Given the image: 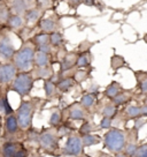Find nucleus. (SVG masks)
Segmentation results:
<instances>
[{
  "mask_svg": "<svg viewBox=\"0 0 147 157\" xmlns=\"http://www.w3.org/2000/svg\"><path fill=\"white\" fill-rule=\"evenodd\" d=\"M34 42H36V44L38 45V46H40V45H44V44H48L49 36L47 34L37 35V36L34 37Z\"/></svg>",
  "mask_w": 147,
  "mask_h": 157,
  "instance_id": "obj_27",
  "label": "nucleus"
},
{
  "mask_svg": "<svg viewBox=\"0 0 147 157\" xmlns=\"http://www.w3.org/2000/svg\"><path fill=\"white\" fill-rule=\"evenodd\" d=\"M61 121V113H60L59 110H55L52 112L51 114V118H49V124L52 126H58Z\"/></svg>",
  "mask_w": 147,
  "mask_h": 157,
  "instance_id": "obj_26",
  "label": "nucleus"
},
{
  "mask_svg": "<svg viewBox=\"0 0 147 157\" xmlns=\"http://www.w3.org/2000/svg\"><path fill=\"white\" fill-rule=\"evenodd\" d=\"M82 2L86 6H93L94 5V0H82Z\"/></svg>",
  "mask_w": 147,
  "mask_h": 157,
  "instance_id": "obj_44",
  "label": "nucleus"
},
{
  "mask_svg": "<svg viewBox=\"0 0 147 157\" xmlns=\"http://www.w3.org/2000/svg\"><path fill=\"white\" fill-rule=\"evenodd\" d=\"M140 89L142 93H147V80H144L140 83Z\"/></svg>",
  "mask_w": 147,
  "mask_h": 157,
  "instance_id": "obj_42",
  "label": "nucleus"
},
{
  "mask_svg": "<svg viewBox=\"0 0 147 157\" xmlns=\"http://www.w3.org/2000/svg\"><path fill=\"white\" fill-rule=\"evenodd\" d=\"M100 157H107V156H105V155H101V156H100Z\"/></svg>",
  "mask_w": 147,
  "mask_h": 157,
  "instance_id": "obj_48",
  "label": "nucleus"
},
{
  "mask_svg": "<svg viewBox=\"0 0 147 157\" xmlns=\"http://www.w3.org/2000/svg\"><path fill=\"white\" fill-rule=\"evenodd\" d=\"M8 25H9L12 28H14V29H19V28H21V27L23 25V19H22L19 14L13 15V16L9 17Z\"/></svg>",
  "mask_w": 147,
  "mask_h": 157,
  "instance_id": "obj_19",
  "label": "nucleus"
},
{
  "mask_svg": "<svg viewBox=\"0 0 147 157\" xmlns=\"http://www.w3.org/2000/svg\"><path fill=\"white\" fill-rule=\"evenodd\" d=\"M38 50H39V51H41V52H44V53L48 54L49 52H51V46H49V44L40 45V46H38Z\"/></svg>",
  "mask_w": 147,
  "mask_h": 157,
  "instance_id": "obj_38",
  "label": "nucleus"
},
{
  "mask_svg": "<svg viewBox=\"0 0 147 157\" xmlns=\"http://www.w3.org/2000/svg\"><path fill=\"white\" fill-rule=\"evenodd\" d=\"M144 124H145V120H144V119H142V118L139 117L138 119H136V125H134V127L139 129V128L142 127V126L144 125Z\"/></svg>",
  "mask_w": 147,
  "mask_h": 157,
  "instance_id": "obj_41",
  "label": "nucleus"
},
{
  "mask_svg": "<svg viewBox=\"0 0 147 157\" xmlns=\"http://www.w3.org/2000/svg\"><path fill=\"white\" fill-rule=\"evenodd\" d=\"M112 126V118L103 117L100 121V127L101 128H109Z\"/></svg>",
  "mask_w": 147,
  "mask_h": 157,
  "instance_id": "obj_36",
  "label": "nucleus"
},
{
  "mask_svg": "<svg viewBox=\"0 0 147 157\" xmlns=\"http://www.w3.org/2000/svg\"><path fill=\"white\" fill-rule=\"evenodd\" d=\"M19 120H17V118L13 116V114H9L7 119H6V123H5V128L7 133H9V134H14L16 133L17 131V128H19Z\"/></svg>",
  "mask_w": 147,
  "mask_h": 157,
  "instance_id": "obj_10",
  "label": "nucleus"
},
{
  "mask_svg": "<svg viewBox=\"0 0 147 157\" xmlns=\"http://www.w3.org/2000/svg\"><path fill=\"white\" fill-rule=\"evenodd\" d=\"M92 125L90 123H84L82 126H81V128H79V134L83 136V135H88V134H91V132H92Z\"/></svg>",
  "mask_w": 147,
  "mask_h": 157,
  "instance_id": "obj_32",
  "label": "nucleus"
},
{
  "mask_svg": "<svg viewBox=\"0 0 147 157\" xmlns=\"http://www.w3.org/2000/svg\"><path fill=\"white\" fill-rule=\"evenodd\" d=\"M14 157H28L27 150H25V149H20V150L14 155Z\"/></svg>",
  "mask_w": 147,
  "mask_h": 157,
  "instance_id": "obj_40",
  "label": "nucleus"
},
{
  "mask_svg": "<svg viewBox=\"0 0 147 157\" xmlns=\"http://www.w3.org/2000/svg\"><path fill=\"white\" fill-rule=\"evenodd\" d=\"M79 157H90V156H88V155H85V154H83V155H79Z\"/></svg>",
  "mask_w": 147,
  "mask_h": 157,
  "instance_id": "obj_47",
  "label": "nucleus"
},
{
  "mask_svg": "<svg viewBox=\"0 0 147 157\" xmlns=\"http://www.w3.org/2000/svg\"><path fill=\"white\" fill-rule=\"evenodd\" d=\"M32 114H34V108L30 102H23L21 104L17 111V120L19 125L22 129H28L31 126L32 121Z\"/></svg>",
  "mask_w": 147,
  "mask_h": 157,
  "instance_id": "obj_5",
  "label": "nucleus"
},
{
  "mask_svg": "<svg viewBox=\"0 0 147 157\" xmlns=\"http://www.w3.org/2000/svg\"><path fill=\"white\" fill-rule=\"evenodd\" d=\"M44 89H45V94H46L47 97H52L54 94H55V86L51 81H45Z\"/></svg>",
  "mask_w": 147,
  "mask_h": 157,
  "instance_id": "obj_28",
  "label": "nucleus"
},
{
  "mask_svg": "<svg viewBox=\"0 0 147 157\" xmlns=\"http://www.w3.org/2000/svg\"><path fill=\"white\" fill-rule=\"evenodd\" d=\"M0 17H1L2 23H5L6 21H9V10H7L6 8H2L0 10Z\"/></svg>",
  "mask_w": 147,
  "mask_h": 157,
  "instance_id": "obj_37",
  "label": "nucleus"
},
{
  "mask_svg": "<svg viewBox=\"0 0 147 157\" xmlns=\"http://www.w3.org/2000/svg\"><path fill=\"white\" fill-rule=\"evenodd\" d=\"M75 64H77L76 54L68 53L67 56H64L63 61H62V64H61V71H68V69L73 68Z\"/></svg>",
  "mask_w": 147,
  "mask_h": 157,
  "instance_id": "obj_13",
  "label": "nucleus"
},
{
  "mask_svg": "<svg viewBox=\"0 0 147 157\" xmlns=\"http://www.w3.org/2000/svg\"><path fill=\"white\" fill-rule=\"evenodd\" d=\"M39 143L41 149L47 154L54 155L56 150H59V146H58L59 140H58L56 135L51 131H46L40 134Z\"/></svg>",
  "mask_w": 147,
  "mask_h": 157,
  "instance_id": "obj_4",
  "label": "nucleus"
},
{
  "mask_svg": "<svg viewBox=\"0 0 147 157\" xmlns=\"http://www.w3.org/2000/svg\"><path fill=\"white\" fill-rule=\"evenodd\" d=\"M27 1L25 0H13L12 8L16 12V14H22L27 10Z\"/></svg>",
  "mask_w": 147,
  "mask_h": 157,
  "instance_id": "obj_17",
  "label": "nucleus"
},
{
  "mask_svg": "<svg viewBox=\"0 0 147 157\" xmlns=\"http://www.w3.org/2000/svg\"><path fill=\"white\" fill-rule=\"evenodd\" d=\"M0 54H1V58L4 60H8V59L13 58L15 56L14 45L12 44L9 37H7V36L1 37V40H0Z\"/></svg>",
  "mask_w": 147,
  "mask_h": 157,
  "instance_id": "obj_8",
  "label": "nucleus"
},
{
  "mask_svg": "<svg viewBox=\"0 0 147 157\" xmlns=\"http://www.w3.org/2000/svg\"><path fill=\"white\" fill-rule=\"evenodd\" d=\"M82 141L85 147H90V146H94L98 144L101 141V137L98 135H92V134H88V135H83L82 136Z\"/></svg>",
  "mask_w": 147,
  "mask_h": 157,
  "instance_id": "obj_16",
  "label": "nucleus"
},
{
  "mask_svg": "<svg viewBox=\"0 0 147 157\" xmlns=\"http://www.w3.org/2000/svg\"><path fill=\"white\" fill-rule=\"evenodd\" d=\"M70 1V5L73 6L74 8H76L79 4H82V0H69Z\"/></svg>",
  "mask_w": 147,
  "mask_h": 157,
  "instance_id": "obj_43",
  "label": "nucleus"
},
{
  "mask_svg": "<svg viewBox=\"0 0 147 157\" xmlns=\"http://www.w3.org/2000/svg\"><path fill=\"white\" fill-rule=\"evenodd\" d=\"M133 157H147V143L138 147L137 151H136Z\"/></svg>",
  "mask_w": 147,
  "mask_h": 157,
  "instance_id": "obj_33",
  "label": "nucleus"
},
{
  "mask_svg": "<svg viewBox=\"0 0 147 157\" xmlns=\"http://www.w3.org/2000/svg\"><path fill=\"white\" fill-rule=\"evenodd\" d=\"M123 65H124V59L122 57H120V56H114L113 58H112V67L114 69H117L120 67H122Z\"/></svg>",
  "mask_w": 147,
  "mask_h": 157,
  "instance_id": "obj_31",
  "label": "nucleus"
},
{
  "mask_svg": "<svg viewBox=\"0 0 147 157\" xmlns=\"http://www.w3.org/2000/svg\"><path fill=\"white\" fill-rule=\"evenodd\" d=\"M48 54L44 53L41 51H38L34 54V64L37 65L38 68H43V67H47L48 66Z\"/></svg>",
  "mask_w": 147,
  "mask_h": 157,
  "instance_id": "obj_11",
  "label": "nucleus"
},
{
  "mask_svg": "<svg viewBox=\"0 0 147 157\" xmlns=\"http://www.w3.org/2000/svg\"><path fill=\"white\" fill-rule=\"evenodd\" d=\"M125 134L117 128L108 131L103 136L105 146L110 152L118 154L125 148Z\"/></svg>",
  "mask_w": 147,
  "mask_h": 157,
  "instance_id": "obj_2",
  "label": "nucleus"
},
{
  "mask_svg": "<svg viewBox=\"0 0 147 157\" xmlns=\"http://www.w3.org/2000/svg\"><path fill=\"white\" fill-rule=\"evenodd\" d=\"M94 102H95V97H94V95H92V94H86V95H84L83 97H82V99H81L82 106H84V108H86V109L91 108L94 104Z\"/></svg>",
  "mask_w": 147,
  "mask_h": 157,
  "instance_id": "obj_20",
  "label": "nucleus"
},
{
  "mask_svg": "<svg viewBox=\"0 0 147 157\" xmlns=\"http://www.w3.org/2000/svg\"><path fill=\"white\" fill-rule=\"evenodd\" d=\"M101 113L103 114V117L113 118L116 114V108H115V105H113V104H108V105H106L102 109V112Z\"/></svg>",
  "mask_w": 147,
  "mask_h": 157,
  "instance_id": "obj_22",
  "label": "nucleus"
},
{
  "mask_svg": "<svg viewBox=\"0 0 147 157\" xmlns=\"http://www.w3.org/2000/svg\"><path fill=\"white\" fill-rule=\"evenodd\" d=\"M62 40H63V39H62L61 34L56 33V31L52 33L51 36H49V42H51V44L54 45V46H60V45L62 44Z\"/></svg>",
  "mask_w": 147,
  "mask_h": 157,
  "instance_id": "obj_23",
  "label": "nucleus"
},
{
  "mask_svg": "<svg viewBox=\"0 0 147 157\" xmlns=\"http://www.w3.org/2000/svg\"><path fill=\"white\" fill-rule=\"evenodd\" d=\"M137 149H138L137 144H134V143H129L127 146V148H125V154H127L129 156H134Z\"/></svg>",
  "mask_w": 147,
  "mask_h": 157,
  "instance_id": "obj_34",
  "label": "nucleus"
},
{
  "mask_svg": "<svg viewBox=\"0 0 147 157\" xmlns=\"http://www.w3.org/2000/svg\"><path fill=\"white\" fill-rule=\"evenodd\" d=\"M1 112H2V116H9V114L13 113V109L10 108L8 99H7L6 96L1 98Z\"/></svg>",
  "mask_w": 147,
  "mask_h": 157,
  "instance_id": "obj_21",
  "label": "nucleus"
},
{
  "mask_svg": "<svg viewBox=\"0 0 147 157\" xmlns=\"http://www.w3.org/2000/svg\"><path fill=\"white\" fill-rule=\"evenodd\" d=\"M86 78H88V73H86V72H83V71L77 72V73L75 74V76H74V78H75L77 82H82V81H84Z\"/></svg>",
  "mask_w": 147,
  "mask_h": 157,
  "instance_id": "obj_35",
  "label": "nucleus"
},
{
  "mask_svg": "<svg viewBox=\"0 0 147 157\" xmlns=\"http://www.w3.org/2000/svg\"><path fill=\"white\" fill-rule=\"evenodd\" d=\"M75 81L76 80H74L71 78H64L62 81H60L59 84H58V88L61 90V91H68L69 89H71L75 86Z\"/></svg>",
  "mask_w": 147,
  "mask_h": 157,
  "instance_id": "obj_18",
  "label": "nucleus"
},
{
  "mask_svg": "<svg viewBox=\"0 0 147 157\" xmlns=\"http://www.w3.org/2000/svg\"><path fill=\"white\" fill-rule=\"evenodd\" d=\"M83 141L77 135H71L67 140L66 147L63 149V155L66 156H79L83 150Z\"/></svg>",
  "mask_w": 147,
  "mask_h": 157,
  "instance_id": "obj_6",
  "label": "nucleus"
},
{
  "mask_svg": "<svg viewBox=\"0 0 147 157\" xmlns=\"http://www.w3.org/2000/svg\"><path fill=\"white\" fill-rule=\"evenodd\" d=\"M129 155L127 154H122V152H118V154H116V156L115 157H127Z\"/></svg>",
  "mask_w": 147,
  "mask_h": 157,
  "instance_id": "obj_46",
  "label": "nucleus"
},
{
  "mask_svg": "<svg viewBox=\"0 0 147 157\" xmlns=\"http://www.w3.org/2000/svg\"><path fill=\"white\" fill-rule=\"evenodd\" d=\"M28 1H32V0H28Z\"/></svg>",
  "mask_w": 147,
  "mask_h": 157,
  "instance_id": "obj_49",
  "label": "nucleus"
},
{
  "mask_svg": "<svg viewBox=\"0 0 147 157\" xmlns=\"http://www.w3.org/2000/svg\"><path fill=\"white\" fill-rule=\"evenodd\" d=\"M34 86L32 76L27 72H22L14 78L13 83L10 86V90L19 94L20 96H25L30 93Z\"/></svg>",
  "mask_w": 147,
  "mask_h": 157,
  "instance_id": "obj_3",
  "label": "nucleus"
},
{
  "mask_svg": "<svg viewBox=\"0 0 147 157\" xmlns=\"http://www.w3.org/2000/svg\"><path fill=\"white\" fill-rule=\"evenodd\" d=\"M82 105V104H81ZM78 104H74L69 109V117L74 120H84L86 118V112Z\"/></svg>",
  "mask_w": 147,
  "mask_h": 157,
  "instance_id": "obj_9",
  "label": "nucleus"
},
{
  "mask_svg": "<svg viewBox=\"0 0 147 157\" xmlns=\"http://www.w3.org/2000/svg\"><path fill=\"white\" fill-rule=\"evenodd\" d=\"M71 132V131H69L68 127H66V126H63V127H61L59 129V135L60 136H63V135H68L69 133Z\"/></svg>",
  "mask_w": 147,
  "mask_h": 157,
  "instance_id": "obj_39",
  "label": "nucleus"
},
{
  "mask_svg": "<svg viewBox=\"0 0 147 157\" xmlns=\"http://www.w3.org/2000/svg\"><path fill=\"white\" fill-rule=\"evenodd\" d=\"M16 66L13 64H4L0 67V82L2 84H6L14 81L16 75Z\"/></svg>",
  "mask_w": 147,
  "mask_h": 157,
  "instance_id": "obj_7",
  "label": "nucleus"
},
{
  "mask_svg": "<svg viewBox=\"0 0 147 157\" xmlns=\"http://www.w3.org/2000/svg\"><path fill=\"white\" fill-rule=\"evenodd\" d=\"M90 64V54L88 53H82L77 58V67H86Z\"/></svg>",
  "mask_w": 147,
  "mask_h": 157,
  "instance_id": "obj_24",
  "label": "nucleus"
},
{
  "mask_svg": "<svg viewBox=\"0 0 147 157\" xmlns=\"http://www.w3.org/2000/svg\"><path fill=\"white\" fill-rule=\"evenodd\" d=\"M39 25H40V29L43 30V31H45L46 34L47 33H54L55 29H56L55 22L51 19H43L40 21Z\"/></svg>",
  "mask_w": 147,
  "mask_h": 157,
  "instance_id": "obj_14",
  "label": "nucleus"
},
{
  "mask_svg": "<svg viewBox=\"0 0 147 157\" xmlns=\"http://www.w3.org/2000/svg\"><path fill=\"white\" fill-rule=\"evenodd\" d=\"M19 143L14 142H7L2 147V155L4 157H14V155L19 151Z\"/></svg>",
  "mask_w": 147,
  "mask_h": 157,
  "instance_id": "obj_12",
  "label": "nucleus"
},
{
  "mask_svg": "<svg viewBox=\"0 0 147 157\" xmlns=\"http://www.w3.org/2000/svg\"><path fill=\"white\" fill-rule=\"evenodd\" d=\"M142 117H147V105L142 106Z\"/></svg>",
  "mask_w": 147,
  "mask_h": 157,
  "instance_id": "obj_45",
  "label": "nucleus"
},
{
  "mask_svg": "<svg viewBox=\"0 0 147 157\" xmlns=\"http://www.w3.org/2000/svg\"><path fill=\"white\" fill-rule=\"evenodd\" d=\"M120 91H121V87H120V84H118L117 82H112V83L107 87L105 94H106V96H107V97L114 99L117 95L121 94Z\"/></svg>",
  "mask_w": 147,
  "mask_h": 157,
  "instance_id": "obj_15",
  "label": "nucleus"
},
{
  "mask_svg": "<svg viewBox=\"0 0 147 157\" xmlns=\"http://www.w3.org/2000/svg\"><path fill=\"white\" fill-rule=\"evenodd\" d=\"M113 101L115 105H122V104H125L129 101V96H127V94L121 93L120 95H117L116 97L114 98Z\"/></svg>",
  "mask_w": 147,
  "mask_h": 157,
  "instance_id": "obj_30",
  "label": "nucleus"
},
{
  "mask_svg": "<svg viewBox=\"0 0 147 157\" xmlns=\"http://www.w3.org/2000/svg\"><path fill=\"white\" fill-rule=\"evenodd\" d=\"M34 49L32 45L25 44L14 56V65L21 72H29L32 69L34 63Z\"/></svg>",
  "mask_w": 147,
  "mask_h": 157,
  "instance_id": "obj_1",
  "label": "nucleus"
},
{
  "mask_svg": "<svg viewBox=\"0 0 147 157\" xmlns=\"http://www.w3.org/2000/svg\"><path fill=\"white\" fill-rule=\"evenodd\" d=\"M27 20L30 21V22H34V21H37L38 17L40 16V12L38 10H28L27 12Z\"/></svg>",
  "mask_w": 147,
  "mask_h": 157,
  "instance_id": "obj_29",
  "label": "nucleus"
},
{
  "mask_svg": "<svg viewBox=\"0 0 147 157\" xmlns=\"http://www.w3.org/2000/svg\"><path fill=\"white\" fill-rule=\"evenodd\" d=\"M127 114L131 118L142 117V108H138V106H129V108L127 109Z\"/></svg>",
  "mask_w": 147,
  "mask_h": 157,
  "instance_id": "obj_25",
  "label": "nucleus"
}]
</instances>
